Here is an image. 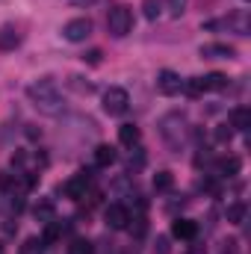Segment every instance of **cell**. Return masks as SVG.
<instances>
[{
  "mask_svg": "<svg viewBox=\"0 0 251 254\" xmlns=\"http://www.w3.org/2000/svg\"><path fill=\"white\" fill-rule=\"evenodd\" d=\"M198 54L204 60H234L237 57V48L234 45H225V42H210V45H201Z\"/></svg>",
  "mask_w": 251,
  "mask_h": 254,
  "instance_id": "10",
  "label": "cell"
},
{
  "mask_svg": "<svg viewBox=\"0 0 251 254\" xmlns=\"http://www.w3.org/2000/svg\"><path fill=\"white\" fill-rule=\"evenodd\" d=\"M68 89H74L77 95H95V83H89L83 77H68Z\"/></svg>",
  "mask_w": 251,
  "mask_h": 254,
  "instance_id": "20",
  "label": "cell"
},
{
  "mask_svg": "<svg viewBox=\"0 0 251 254\" xmlns=\"http://www.w3.org/2000/svg\"><path fill=\"white\" fill-rule=\"evenodd\" d=\"M101 57H104V54H101V51L95 48V51H89V54H83V63H89V65H101Z\"/></svg>",
  "mask_w": 251,
  "mask_h": 254,
  "instance_id": "29",
  "label": "cell"
},
{
  "mask_svg": "<svg viewBox=\"0 0 251 254\" xmlns=\"http://www.w3.org/2000/svg\"><path fill=\"white\" fill-rule=\"evenodd\" d=\"M139 139H142V130H139L136 125H122L119 127V142H122L125 148H136Z\"/></svg>",
  "mask_w": 251,
  "mask_h": 254,
  "instance_id": "16",
  "label": "cell"
},
{
  "mask_svg": "<svg viewBox=\"0 0 251 254\" xmlns=\"http://www.w3.org/2000/svg\"><path fill=\"white\" fill-rule=\"evenodd\" d=\"M228 125L234 127V130H240V133H243V130H249V127H251V110H249V107H234V110H231V116H228Z\"/></svg>",
  "mask_w": 251,
  "mask_h": 254,
  "instance_id": "15",
  "label": "cell"
},
{
  "mask_svg": "<svg viewBox=\"0 0 251 254\" xmlns=\"http://www.w3.org/2000/svg\"><path fill=\"white\" fill-rule=\"evenodd\" d=\"M172 237L175 240H195L198 237V222H192V219H175L172 222Z\"/></svg>",
  "mask_w": 251,
  "mask_h": 254,
  "instance_id": "11",
  "label": "cell"
},
{
  "mask_svg": "<svg viewBox=\"0 0 251 254\" xmlns=\"http://www.w3.org/2000/svg\"><path fill=\"white\" fill-rule=\"evenodd\" d=\"M104 222H107V228H113V231H127V228H130V210H127L125 204H110V207L104 210Z\"/></svg>",
  "mask_w": 251,
  "mask_h": 254,
  "instance_id": "8",
  "label": "cell"
},
{
  "mask_svg": "<svg viewBox=\"0 0 251 254\" xmlns=\"http://www.w3.org/2000/svg\"><path fill=\"white\" fill-rule=\"evenodd\" d=\"M184 254H207V252H204V249L198 246V249H189V252H184Z\"/></svg>",
  "mask_w": 251,
  "mask_h": 254,
  "instance_id": "32",
  "label": "cell"
},
{
  "mask_svg": "<svg viewBox=\"0 0 251 254\" xmlns=\"http://www.w3.org/2000/svg\"><path fill=\"white\" fill-rule=\"evenodd\" d=\"M142 12H145L148 21H157L160 12H163V3H160V0H142Z\"/></svg>",
  "mask_w": 251,
  "mask_h": 254,
  "instance_id": "22",
  "label": "cell"
},
{
  "mask_svg": "<svg viewBox=\"0 0 251 254\" xmlns=\"http://www.w3.org/2000/svg\"><path fill=\"white\" fill-rule=\"evenodd\" d=\"M0 254H3V243H0Z\"/></svg>",
  "mask_w": 251,
  "mask_h": 254,
  "instance_id": "33",
  "label": "cell"
},
{
  "mask_svg": "<svg viewBox=\"0 0 251 254\" xmlns=\"http://www.w3.org/2000/svg\"><path fill=\"white\" fill-rule=\"evenodd\" d=\"M234 133H237V130H234L231 125H219L216 130H213V136H216V142H222V145H228V142L234 139Z\"/></svg>",
  "mask_w": 251,
  "mask_h": 254,
  "instance_id": "25",
  "label": "cell"
},
{
  "mask_svg": "<svg viewBox=\"0 0 251 254\" xmlns=\"http://www.w3.org/2000/svg\"><path fill=\"white\" fill-rule=\"evenodd\" d=\"M201 83H204V92H222V89H228V77H225V74H219V71H213V74L201 77Z\"/></svg>",
  "mask_w": 251,
  "mask_h": 254,
  "instance_id": "17",
  "label": "cell"
},
{
  "mask_svg": "<svg viewBox=\"0 0 251 254\" xmlns=\"http://www.w3.org/2000/svg\"><path fill=\"white\" fill-rule=\"evenodd\" d=\"M157 92L166 95V98L181 95V92H184V77L175 74V71H169V68H163V71L157 74Z\"/></svg>",
  "mask_w": 251,
  "mask_h": 254,
  "instance_id": "7",
  "label": "cell"
},
{
  "mask_svg": "<svg viewBox=\"0 0 251 254\" xmlns=\"http://www.w3.org/2000/svg\"><path fill=\"white\" fill-rule=\"evenodd\" d=\"M216 172H219V178H237L240 172H243V160L240 157H222L219 163H216Z\"/></svg>",
  "mask_w": 251,
  "mask_h": 254,
  "instance_id": "14",
  "label": "cell"
},
{
  "mask_svg": "<svg viewBox=\"0 0 251 254\" xmlns=\"http://www.w3.org/2000/svg\"><path fill=\"white\" fill-rule=\"evenodd\" d=\"M36 216H39L42 222H51V219H54V204H51V201L36 204Z\"/></svg>",
  "mask_w": 251,
  "mask_h": 254,
  "instance_id": "28",
  "label": "cell"
},
{
  "mask_svg": "<svg viewBox=\"0 0 251 254\" xmlns=\"http://www.w3.org/2000/svg\"><path fill=\"white\" fill-rule=\"evenodd\" d=\"M27 98L33 101V107L45 116H60L65 110L63 98H60V86L54 77H39L36 83L27 86Z\"/></svg>",
  "mask_w": 251,
  "mask_h": 254,
  "instance_id": "1",
  "label": "cell"
},
{
  "mask_svg": "<svg viewBox=\"0 0 251 254\" xmlns=\"http://www.w3.org/2000/svg\"><path fill=\"white\" fill-rule=\"evenodd\" d=\"M68 254H95V246H92L89 240H74V243L68 246Z\"/></svg>",
  "mask_w": 251,
  "mask_h": 254,
  "instance_id": "24",
  "label": "cell"
},
{
  "mask_svg": "<svg viewBox=\"0 0 251 254\" xmlns=\"http://www.w3.org/2000/svg\"><path fill=\"white\" fill-rule=\"evenodd\" d=\"M187 133H189V125H187V116H184V113L175 110V113H166V116L160 119V136H163V142L169 145L172 154H178V151L184 148Z\"/></svg>",
  "mask_w": 251,
  "mask_h": 254,
  "instance_id": "2",
  "label": "cell"
},
{
  "mask_svg": "<svg viewBox=\"0 0 251 254\" xmlns=\"http://www.w3.org/2000/svg\"><path fill=\"white\" fill-rule=\"evenodd\" d=\"M204 30H234V33H240V36H249L251 24H249V12L246 9H240V12H234V15H228V18H216V21H207L204 24Z\"/></svg>",
  "mask_w": 251,
  "mask_h": 254,
  "instance_id": "4",
  "label": "cell"
},
{
  "mask_svg": "<svg viewBox=\"0 0 251 254\" xmlns=\"http://www.w3.org/2000/svg\"><path fill=\"white\" fill-rule=\"evenodd\" d=\"M184 92H187L189 98H201V95H204V83H201V77L184 80Z\"/></svg>",
  "mask_w": 251,
  "mask_h": 254,
  "instance_id": "23",
  "label": "cell"
},
{
  "mask_svg": "<svg viewBox=\"0 0 251 254\" xmlns=\"http://www.w3.org/2000/svg\"><path fill=\"white\" fill-rule=\"evenodd\" d=\"M222 254H237V243H234V240H228V243H225V249H222Z\"/></svg>",
  "mask_w": 251,
  "mask_h": 254,
  "instance_id": "31",
  "label": "cell"
},
{
  "mask_svg": "<svg viewBox=\"0 0 251 254\" xmlns=\"http://www.w3.org/2000/svg\"><path fill=\"white\" fill-rule=\"evenodd\" d=\"M187 3L189 0H166V9H169L172 18H181V15L187 12Z\"/></svg>",
  "mask_w": 251,
  "mask_h": 254,
  "instance_id": "27",
  "label": "cell"
},
{
  "mask_svg": "<svg viewBox=\"0 0 251 254\" xmlns=\"http://www.w3.org/2000/svg\"><path fill=\"white\" fill-rule=\"evenodd\" d=\"M86 190H89V175H74V178H68L60 192H63L68 201H80V198H86Z\"/></svg>",
  "mask_w": 251,
  "mask_h": 254,
  "instance_id": "9",
  "label": "cell"
},
{
  "mask_svg": "<svg viewBox=\"0 0 251 254\" xmlns=\"http://www.w3.org/2000/svg\"><path fill=\"white\" fill-rule=\"evenodd\" d=\"M18 45H21V33H18V27H15V24L0 27V51L9 54V51H15Z\"/></svg>",
  "mask_w": 251,
  "mask_h": 254,
  "instance_id": "13",
  "label": "cell"
},
{
  "mask_svg": "<svg viewBox=\"0 0 251 254\" xmlns=\"http://www.w3.org/2000/svg\"><path fill=\"white\" fill-rule=\"evenodd\" d=\"M24 133H27L30 139H39V136H42V130H36V125H27V130H24Z\"/></svg>",
  "mask_w": 251,
  "mask_h": 254,
  "instance_id": "30",
  "label": "cell"
},
{
  "mask_svg": "<svg viewBox=\"0 0 251 254\" xmlns=\"http://www.w3.org/2000/svg\"><path fill=\"white\" fill-rule=\"evenodd\" d=\"M45 252V243L39 240V237H30L24 246H21V254H42Z\"/></svg>",
  "mask_w": 251,
  "mask_h": 254,
  "instance_id": "26",
  "label": "cell"
},
{
  "mask_svg": "<svg viewBox=\"0 0 251 254\" xmlns=\"http://www.w3.org/2000/svg\"><path fill=\"white\" fill-rule=\"evenodd\" d=\"M130 30H133V12H130V6H125V3L113 6L110 15H107V33L113 39H125Z\"/></svg>",
  "mask_w": 251,
  "mask_h": 254,
  "instance_id": "3",
  "label": "cell"
},
{
  "mask_svg": "<svg viewBox=\"0 0 251 254\" xmlns=\"http://www.w3.org/2000/svg\"><path fill=\"white\" fill-rule=\"evenodd\" d=\"M172 187H175V175L172 172H157L154 175V190L157 192H169Z\"/></svg>",
  "mask_w": 251,
  "mask_h": 254,
  "instance_id": "21",
  "label": "cell"
},
{
  "mask_svg": "<svg viewBox=\"0 0 251 254\" xmlns=\"http://www.w3.org/2000/svg\"><path fill=\"white\" fill-rule=\"evenodd\" d=\"M116 160H119V154H116L113 145H98V148L92 151V163H95L98 169H110Z\"/></svg>",
  "mask_w": 251,
  "mask_h": 254,
  "instance_id": "12",
  "label": "cell"
},
{
  "mask_svg": "<svg viewBox=\"0 0 251 254\" xmlns=\"http://www.w3.org/2000/svg\"><path fill=\"white\" fill-rule=\"evenodd\" d=\"M127 107H130L127 89H122V86H110V89L104 92V113H107V116H125Z\"/></svg>",
  "mask_w": 251,
  "mask_h": 254,
  "instance_id": "5",
  "label": "cell"
},
{
  "mask_svg": "<svg viewBox=\"0 0 251 254\" xmlns=\"http://www.w3.org/2000/svg\"><path fill=\"white\" fill-rule=\"evenodd\" d=\"M60 237H63V222H57V219L45 222V234H42V243H45V246H54Z\"/></svg>",
  "mask_w": 251,
  "mask_h": 254,
  "instance_id": "18",
  "label": "cell"
},
{
  "mask_svg": "<svg viewBox=\"0 0 251 254\" xmlns=\"http://www.w3.org/2000/svg\"><path fill=\"white\" fill-rule=\"evenodd\" d=\"M92 36V21L89 18H71L68 24L63 27V39L71 42V45H80Z\"/></svg>",
  "mask_w": 251,
  "mask_h": 254,
  "instance_id": "6",
  "label": "cell"
},
{
  "mask_svg": "<svg viewBox=\"0 0 251 254\" xmlns=\"http://www.w3.org/2000/svg\"><path fill=\"white\" fill-rule=\"evenodd\" d=\"M246 213H249L246 201H234V204H228V222H231V225H243V222H246Z\"/></svg>",
  "mask_w": 251,
  "mask_h": 254,
  "instance_id": "19",
  "label": "cell"
}]
</instances>
